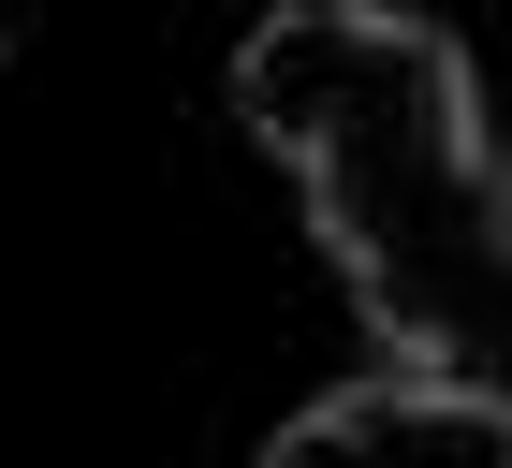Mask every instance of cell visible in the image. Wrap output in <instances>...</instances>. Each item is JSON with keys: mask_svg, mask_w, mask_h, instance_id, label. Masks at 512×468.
<instances>
[{"mask_svg": "<svg viewBox=\"0 0 512 468\" xmlns=\"http://www.w3.org/2000/svg\"><path fill=\"white\" fill-rule=\"evenodd\" d=\"M30 15H44V0H0V44H30Z\"/></svg>", "mask_w": 512, "mask_h": 468, "instance_id": "3", "label": "cell"}, {"mask_svg": "<svg viewBox=\"0 0 512 468\" xmlns=\"http://www.w3.org/2000/svg\"><path fill=\"white\" fill-rule=\"evenodd\" d=\"M235 117L308 176V220L395 366L483 381L512 308V191L469 59L381 0H278L235 44Z\"/></svg>", "mask_w": 512, "mask_h": 468, "instance_id": "1", "label": "cell"}, {"mask_svg": "<svg viewBox=\"0 0 512 468\" xmlns=\"http://www.w3.org/2000/svg\"><path fill=\"white\" fill-rule=\"evenodd\" d=\"M264 468H512V410H498V381L395 366V381H352L322 410H293Z\"/></svg>", "mask_w": 512, "mask_h": 468, "instance_id": "2", "label": "cell"}]
</instances>
